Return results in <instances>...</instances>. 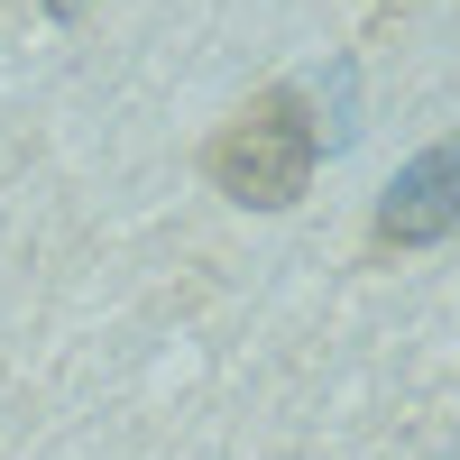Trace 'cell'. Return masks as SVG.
<instances>
[{"instance_id": "obj_1", "label": "cell", "mask_w": 460, "mask_h": 460, "mask_svg": "<svg viewBox=\"0 0 460 460\" xmlns=\"http://www.w3.org/2000/svg\"><path fill=\"white\" fill-rule=\"evenodd\" d=\"M194 175L230 212H295L323 175V102L304 84H258L230 120H212Z\"/></svg>"}, {"instance_id": "obj_2", "label": "cell", "mask_w": 460, "mask_h": 460, "mask_svg": "<svg viewBox=\"0 0 460 460\" xmlns=\"http://www.w3.org/2000/svg\"><path fill=\"white\" fill-rule=\"evenodd\" d=\"M451 240H460V138H433L377 184L359 258L396 267V258H424V249H451Z\"/></svg>"}, {"instance_id": "obj_3", "label": "cell", "mask_w": 460, "mask_h": 460, "mask_svg": "<svg viewBox=\"0 0 460 460\" xmlns=\"http://www.w3.org/2000/svg\"><path fill=\"white\" fill-rule=\"evenodd\" d=\"M102 10V0H37V19H47V28H84Z\"/></svg>"}]
</instances>
